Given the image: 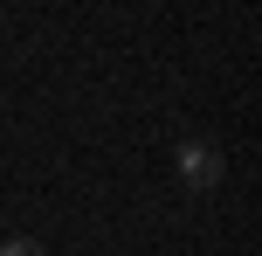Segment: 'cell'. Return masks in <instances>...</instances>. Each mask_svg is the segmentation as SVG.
Here are the masks:
<instances>
[{
    "mask_svg": "<svg viewBox=\"0 0 262 256\" xmlns=\"http://www.w3.org/2000/svg\"><path fill=\"white\" fill-rule=\"evenodd\" d=\"M172 166H180V180H186V187H221V173H228V152L214 146V139H180Z\"/></svg>",
    "mask_w": 262,
    "mask_h": 256,
    "instance_id": "6da1fadb",
    "label": "cell"
},
{
    "mask_svg": "<svg viewBox=\"0 0 262 256\" xmlns=\"http://www.w3.org/2000/svg\"><path fill=\"white\" fill-rule=\"evenodd\" d=\"M0 256H49V243H35V235H7Z\"/></svg>",
    "mask_w": 262,
    "mask_h": 256,
    "instance_id": "7a4b0ae2",
    "label": "cell"
}]
</instances>
